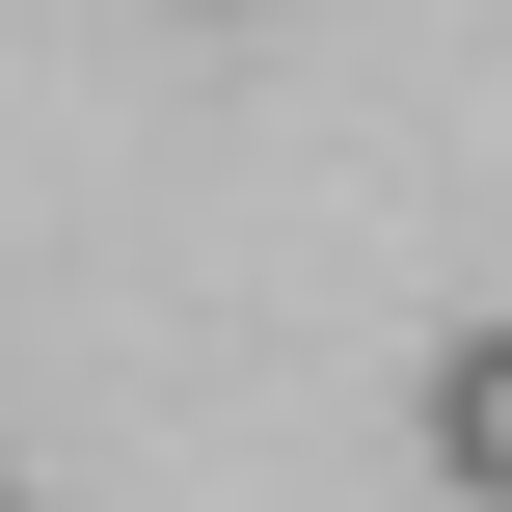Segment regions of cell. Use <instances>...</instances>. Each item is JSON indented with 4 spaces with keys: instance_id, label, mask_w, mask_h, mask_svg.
I'll list each match as a JSON object with an SVG mask.
<instances>
[{
    "instance_id": "2",
    "label": "cell",
    "mask_w": 512,
    "mask_h": 512,
    "mask_svg": "<svg viewBox=\"0 0 512 512\" xmlns=\"http://www.w3.org/2000/svg\"><path fill=\"white\" fill-rule=\"evenodd\" d=\"M0 512H27V486H0Z\"/></svg>"
},
{
    "instance_id": "1",
    "label": "cell",
    "mask_w": 512,
    "mask_h": 512,
    "mask_svg": "<svg viewBox=\"0 0 512 512\" xmlns=\"http://www.w3.org/2000/svg\"><path fill=\"white\" fill-rule=\"evenodd\" d=\"M432 486L512 512V324H459V351H432Z\"/></svg>"
}]
</instances>
